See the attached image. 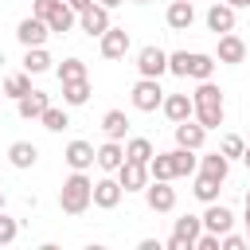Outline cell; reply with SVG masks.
<instances>
[{"instance_id":"1","label":"cell","mask_w":250,"mask_h":250,"mask_svg":"<svg viewBox=\"0 0 250 250\" xmlns=\"http://www.w3.org/2000/svg\"><path fill=\"white\" fill-rule=\"evenodd\" d=\"M191 102H195V121H199L203 129H219V125H223V117H227V102H223V90H219L211 78L195 86Z\"/></svg>"},{"instance_id":"2","label":"cell","mask_w":250,"mask_h":250,"mask_svg":"<svg viewBox=\"0 0 250 250\" xmlns=\"http://www.w3.org/2000/svg\"><path fill=\"white\" fill-rule=\"evenodd\" d=\"M90 203H94V180H90L86 172H70V176L62 180V188H59V207H62V215H86Z\"/></svg>"},{"instance_id":"3","label":"cell","mask_w":250,"mask_h":250,"mask_svg":"<svg viewBox=\"0 0 250 250\" xmlns=\"http://www.w3.org/2000/svg\"><path fill=\"white\" fill-rule=\"evenodd\" d=\"M203 234V215H180L172 223V238L168 250H195V238Z\"/></svg>"},{"instance_id":"4","label":"cell","mask_w":250,"mask_h":250,"mask_svg":"<svg viewBox=\"0 0 250 250\" xmlns=\"http://www.w3.org/2000/svg\"><path fill=\"white\" fill-rule=\"evenodd\" d=\"M164 105V90H160V78H137L133 86V109L141 113H152Z\"/></svg>"},{"instance_id":"5","label":"cell","mask_w":250,"mask_h":250,"mask_svg":"<svg viewBox=\"0 0 250 250\" xmlns=\"http://www.w3.org/2000/svg\"><path fill=\"white\" fill-rule=\"evenodd\" d=\"M137 70H141V78H160V74H168V51H160L156 43L141 47V51H137Z\"/></svg>"},{"instance_id":"6","label":"cell","mask_w":250,"mask_h":250,"mask_svg":"<svg viewBox=\"0 0 250 250\" xmlns=\"http://www.w3.org/2000/svg\"><path fill=\"white\" fill-rule=\"evenodd\" d=\"M145 203H148V211H172L176 207V188H172V180H148L145 184Z\"/></svg>"},{"instance_id":"7","label":"cell","mask_w":250,"mask_h":250,"mask_svg":"<svg viewBox=\"0 0 250 250\" xmlns=\"http://www.w3.org/2000/svg\"><path fill=\"white\" fill-rule=\"evenodd\" d=\"M78 27H82V31L90 35V39H94V35L102 39V35H105V31L113 27V20H109V8H105V4H90V8H86V12L78 16Z\"/></svg>"},{"instance_id":"8","label":"cell","mask_w":250,"mask_h":250,"mask_svg":"<svg viewBox=\"0 0 250 250\" xmlns=\"http://www.w3.org/2000/svg\"><path fill=\"white\" fill-rule=\"evenodd\" d=\"M47 35H51V27H47V20H39V16H27V20L16 23V39H20L23 47H47Z\"/></svg>"},{"instance_id":"9","label":"cell","mask_w":250,"mask_h":250,"mask_svg":"<svg viewBox=\"0 0 250 250\" xmlns=\"http://www.w3.org/2000/svg\"><path fill=\"white\" fill-rule=\"evenodd\" d=\"M62 160L70 164V172H86V168L98 164V148H94L90 141H70V145L62 148Z\"/></svg>"},{"instance_id":"10","label":"cell","mask_w":250,"mask_h":250,"mask_svg":"<svg viewBox=\"0 0 250 250\" xmlns=\"http://www.w3.org/2000/svg\"><path fill=\"white\" fill-rule=\"evenodd\" d=\"M121 195H125L121 180H113V176H102V180H94V207H102V211H113V207L121 203Z\"/></svg>"},{"instance_id":"11","label":"cell","mask_w":250,"mask_h":250,"mask_svg":"<svg viewBox=\"0 0 250 250\" xmlns=\"http://www.w3.org/2000/svg\"><path fill=\"white\" fill-rule=\"evenodd\" d=\"M98 47H102V59H125L129 47H133V39H129L125 27H109V31L98 39Z\"/></svg>"},{"instance_id":"12","label":"cell","mask_w":250,"mask_h":250,"mask_svg":"<svg viewBox=\"0 0 250 250\" xmlns=\"http://www.w3.org/2000/svg\"><path fill=\"white\" fill-rule=\"evenodd\" d=\"M215 59H219L223 66H238V62H246V43H242L234 31H227V35H219V51H215Z\"/></svg>"},{"instance_id":"13","label":"cell","mask_w":250,"mask_h":250,"mask_svg":"<svg viewBox=\"0 0 250 250\" xmlns=\"http://www.w3.org/2000/svg\"><path fill=\"white\" fill-rule=\"evenodd\" d=\"M164 117L172 121V125H180V121H188V117H195V102H191V94H164Z\"/></svg>"},{"instance_id":"14","label":"cell","mask_w":250,"mask_h":250,"mask_svg":"<svg viewBox=\"0 0 250 250\" xmlns=\"http://www.w3.org/2000/svg\"><path fill=\"white\" fill-rule=\"evenodd\" d=\"M117 180H121L125 191H145V184H148L152 176H148V164H141V160H125V164L117 168Z\"/></svg>"},{"instance_id":"15","label":"cell","mask_w":250,"mask_h":250,"mask_svg":"<svg viewBox=\"0 0 250 250\" xmlns=\"http://www.w3.org/2000/svg\"><path fill=\"white\" fill-rule=\"evenodd\" d=\"M234 227V211L227 207V203H207V211H203V230H215V234H227Z\"/></svg>"},{"instance_id":"16","label":"cell","mask_w":250,"mask_h":250,"mask_svg":"<svg viewBox=\"0 0 250 250\" xmlns=\"http://www.w3.org/2000/svg\"><path fill=\"white\" fill-rule=\"evenodd\" d=\"M164 23H168L172 31H188V27L195 23V4H191V0H172L168 12H164Z\"/></svg>"},{"instance_id":"17","label":"cell","mask_w":250,"mask_h":250,"mask_svg":"<svg viewBox=\"0 0 250 250\" xmlns=\"http://www.w3.org/2000/svg\"><path fill=\"white\" fill-rule=\"evenodd\" d=\"M207 31H215V35H227V31H234V8L223 0V4H211L207 8Z\"/></svg>"},{"instance_id":"18","label":"cell","mask_w":250,"mask_h":250,"mask_svg":"<svg viewBox=\"0 0 250 250\" xmlns=\"http://www.w3.org/2000/svg\"><path fill=\"white\" fill-rule=\"evenodd\" d=\"M47 105H51V98H47L43 90H31V94H23V98L16 102V113H20L23 121H39Z\"/></svg>"},{"instance_id":"19","label":"cell","mask_w":250,"mask_h":250,"mask_svg":"<svg viewBox=\"0 0 250 250\" xmlns=\"http://www.w3.org/2000/svg\"><path fill=\"white\" fill-rule=\"evenodd\" d=\"M203 141H207V129L195 121V117H188V121H180L176 125V145H184V148H203Z\"/></svg>"},{"instance_id":"20","label":"cell","mask_w":250,"mask_h":250,"mask_svg":"<svg viewBox=\"0 0 250 250\" xmlns=\"http://www.w3.org/2000/svg\"><path fill=\"white\" fill-rule=\"evenodd\" d=\"M35 160H39V148H35L31 141H12V145H8V164H12V168L27 172V168H35Z\"/></svg>"},{"instance_id":"21","label":"cell","mask_w":250,"mask_h":250,"mask_svg":"<svg viewBox=\"0 0 250 250\" xmlns=\"http://www.w3.org/2000/svg\"><path fill=\"white\" fill-rule=\"evenodd\" d=\"M74 23H78V12H74L66 0H59V4H55V12L47 16V27H51V35H66Z\"/></svg>"},{"instance_id":"22","label":"cell","mask_w":250,"mask_h":250,"mask_svg":"<svg viewBox=\"0 0 250 250\" xmlns=\"http://www.w3.org/2000/svg\"><path fill=\"white\" fill-rule=\"evenodd\" d=\"M121 164H125V145L105 137V145H98V168L102 172H117Z\"/></svg>"},{"instance_id":"23","label":"cell","mask_w":250,"mask_h":250,"mask_svg":"<svg viewBox=\"0 0 250 250\" xmlns=\"http://www.w3.org/2000/svg\"><path fill=\"white\" fill-rule=\"evenodd\" d=\"M90 78H74V82H62V105H70V109H78V105H86L90 102Z\"/></svg>"},{"instance_id":"24","label":"cell","mask_w":250,"mask_h":250,"mask_svg":"<svg viewBox=\"0 0 250 250\" xmlns=\"http://www.w3.org/2000/svg\"><path fill=\"white\" fill-rule=\"evenodd\" d=\"M215 55H203V51H191V59H188V78H195V82H207L211 74H215Z\"/></svg>"},{"instance_id":"25","label":"cell","mask_w":250,"mask_h":250,"mask_svg":"<svg viewBox=\"0 0 250 250\" xmlns=\"http://www.w3.org/2000/svg\"><path fill=\"white\" fill-rule=\"evenodd\" d=\"M172 164H176V180H180V176H195V172H199V156H195V148H184V145H176V148H172Z\"/></svg>"},{"instance_id":"26","label":"cell","mask_w":250,"mask_h":250,"mask_svg":"<svg viewBox=\"0 0 250 250\" xmlns=\"http://www.w3.org/2000/svg\"><path fill=\"white\" fill-rule=\"evenodd\" d=\"M219 188H223V180H215V176H207V172H195L191 195H195L199 203H215V199H219Z\"/></svg>"},{"instance_id":"27","label":"cell","mask_w":250,"mask_h":250,"mask_svg":"<svg viewBox=\"0 0 250 250\" xmlns=\"http://www.w3.org/2000/svg\"><path fill=\"white\" fill-rule=\"evenodd\" d=\"M51 55H47V47H23V70L27 74H43V70H51Z\"/></svg>"},{"instance_id":"28","label":"cell","mask_w":250,"mask_h":250,"mask_svg":"<svg viewBox=\"0 0 250 250\" xmlns=\"http://www.w3.org/2000/svg\"><path fill=\"white\" fill-rule=\"evenodd\" d=\"M102 133H105L109 141H121V137L129 133V117H125V109H109V113L102 117Z\"/></svg>"},{"instance_id":"29","label":"cell","mask_w":250,"mask_h":250,"mask_svg":"<svg viewBox=\"0 0 250 250\" xmlns=\"http://www.w3.org/2000/svg\"><path fill=\"white\" fill-rule=\"evenodd\" d=\"M199 172H207V176H215V180H227V176H230V160L215 148V152L199 156Z\"/></svg>"},{"instance_id":"30","label":"cell","mask_w":250,"mask_h":250,"mask_svg":"<svg viewBox=\"0 0 250 250\" xmlns=\"http://www.w3.org/2000/svg\"><path fill=\"white\" fill-rule=\"evenodd\" d=\"M152 156H156V148H152L148 137H129V141H125V160H141V164H148Z\"/></svg>"},{"instance_id":"31","label":"cell","mask_w":250,"mask_h":250,"mask_svg":"<svg viewBox=\"0 0 250 250\" xmlns=\"http://www.w3.org/2000/svg\"><path fill=\"white\" fill-rule=\"evenodd\" d=\"M0 86H4V94H8V98H16V102H20L23 94H31V74H27V70H20V74H8Z\"/></svg>"},{"instance_id":"32","label":"cell","mask_w":250,"mask_h":250,"mask_svg":"<svg viewBox=\"0 0 250 250\" xmlns=\"http://www.w3.org/2000/svg\"><path fill=\"white\" fill-rule=\"evenodd\" d=\"M39 121H43V129H47V133H62V129L70 125V113H66V105H62V109H59V105H47Z\"/></svg>"},{"instance_id":"33","label":"cell","mask_w":250,"mask_h":250,"mask_svg":"<svg viewBox=\"0 0 250 250\" xmlns=\"http://www.w3.org/2000/svg\"><path fill=\"white\" fill-rule=\"evenodd\" d=\"M148 176L152 180H176V164H172V152H156L148 160Z\"/></svg>"},{"instance_id":"34","label":"cell","mask_w":250,"mask_h":250,"mask_svg":"<svg viewBox=\"0 0 250 250\" xmlns=\"http://www.w3.org/2000/svg\"><path fill=\"white\" fill-rule=\"evenodd\" d=\"M74 78H86V62L78 55H70V59L59 62V82H74Z\"/></svg>"},{"instance_id":"35","label":"cell","mask_w":250,"mask_h":250,"mask_svg":"<svg viewBox=\"0 0 250 250\" xmlns=\"http://www.w3.org/2000/svg\"><path fill=\"white\" fill-rule=\"evenodd\" d=\"M219 152H223L227 160H242V152H246V141H242L238 133H223V141H219Z\"/></svg>"},{"instance_id":"36","label":"cell","mask_w":250,"mask_h":250,"mask_svg":"<svg viewBox=\"0 0 250 250\" xmlns=\"http://www.w3.org/2000/svg\"><path fill=\"white\" fill-rule=\"evenodd\" d=\"M16 238H20V219H12V215L0 211V246H12Z\"/></svg>"},{"instance_id":"37","label":"cell","mask_w":250,"mask_h":250,"mask_svg":"<svg viewBox=\"0 0 250 250\" xmlns=\"http://www.w3.org/2000/svg\"><path fill=\"white\" fill-rule=\"evenodd\" d=\"M188 51H172L168 55V74H176V78H188Z\"/></svg>"},{"instance_id":"38","label":"cell","mask_w":250,"mask_h":250,"mask_svg":"<svg viewBox=\"0 0 250 250\" xmlns=\"http://www.w3.org/2000/svg\"><path fill=\"white\" fill-rule=\"evenodd\" d=\"M246 246H250V238H242V234H234V230L223 234V250H246Z\"/></svg>"},{"instance_id":"39","label":"cell","mask_w":250,"mask_h":250,"mask_svg":"<svg viewBox=\"0 0 250 250\" xmlns=\"http://www.w3.org/2000/svg\"><path fill=\"white\" fill-rule=\"evenodd\" d=\"M55 4H59V0H31V16H39V20H47V16L55 12Z\"/></svg>"},{"instance_id":"40","label":"cell","mask_w":250,"mask_h":250,"mask_svg":"<svg viewBox=\"0 0 250 250\" xmlns=\"http://www.w3.org/2000/svg\"><path fill=\"white\" fill-rule=\"evenodd\" d=\"M66 4H70V8H74V12H78V16H82V12H86V8H90V4H98V0H66Z\"/></svg>"},{"instance_id":"41","label":"cell","mask_w":250,"mask_h":250,"mask_svg":"<svg viewBox=\"0 0 250 250\" xmlns=\"http://www.w3.org/2000/svg\"><path fill=\"white\" fill-rule=\"evenodd\" d=\"M227 4H230L234 12H238V8H250V0H227Z\"/></svg>"},{"instance_id":"42","label":"cell","mask_w":250,"mask_h":250,"mask_svg":"<svg viewBox=\"0 0 250 250\" xmlns=\"http://www.w3.org/2000/svg\"><path fill=\"white\" fill-rule=\"evenodd\" d=\"M98 4H105V8H117V4H125V0H98Z\"/></svg>"},{"instance_id":"43","label":"cell","mask_w":250,"mask_h":250,"mask_svg":"<svg viewBox=\"0 0 250 250\" xmlns=\"http://www.w3.org/2000/svg\"><path fill=\"white\" fill-rule=\"evenodd\" d=\"M246 238H250V203H246Z\"/></svg>"},{"instance_id":"44","label":"cell","mask_w":250,"mask_h":250,"mask_svg":"<svg viewBox=\"0 0 250 250\" xmlns=\"http://www.w3.org/2000/svg\"><path fill=\"white\" fill-rule=\"evenodd\" d=\"M242 164H246V168H250V145H246V152H242Z\"/></svg>"},{"instance_id":"45","label":"cell","mask_w":250,"mask_h":250,"mask_svg":"<svg viewBox=\"0 0 250 250\" xmlns=\"http://www.w3.org/2000/svg\"><path fill=\"white\" fill-rule=\"evenodd\" d=\"M0 211H4V191H0Z\"/></svg>"},{"instance_id":"46","label":"cell","mask_w":250,"mask_h":250,"mask_svg":"<svg viewBox=\"0 0 250 250\" xmlns=\"http://www.w3.org/2000/svg\"><path fill=\"white\" fill-rule=\"evenodd\" d=\"M246 203H250V188H246Z\"/></svg>"},{"instance_id":"47","label":"cell","mask_w":250,"mask_h":250,"mask_svg":"<svg viewBox=\"0 0 250 250\" xmlns=\"http://www.w3.org/2000/svg\"><path fill=\"white\" fill-rule=\"evenodd\" d=\"M133 4H148V0H133Z\"/></svg>"},{"instance_id":"48","label":"cell","mask_w":250,"mask_h":250,"mask_svg":"<svg viewBox=\"0 0 250 250\" xmlns=\"http://www.w3.org/2000/svg\"><path fill=\"white\" fill-rule=\"evenodd\" d=\"M0 66H4V51H0Z\"/></svg>"},{"instance_id":"49","label":"cell","mask_w":250,"mask_h":250,"mask_svg":"<svg viewBox=\"0 0 250 250\" xmlns=\"http://www.w3.org/2000/svg\"><path fill=\"white\" fill-rule=\"evenodd\" d=\"M0 94H4V86H0Z\"/></svg>"},{"instance_id":"50","label":"cell","mask_w":250,"mask_h":250,"mask_svg":"<svg viewBox=\"0 0 250 250\" xmlns=\"http://www.w3.org/2000/svg\"><path fill=\"white\" fill-rule=\"evenodd\" d=\"M191 4H195V0H191Z\"/></svg>"}]
</instances>
